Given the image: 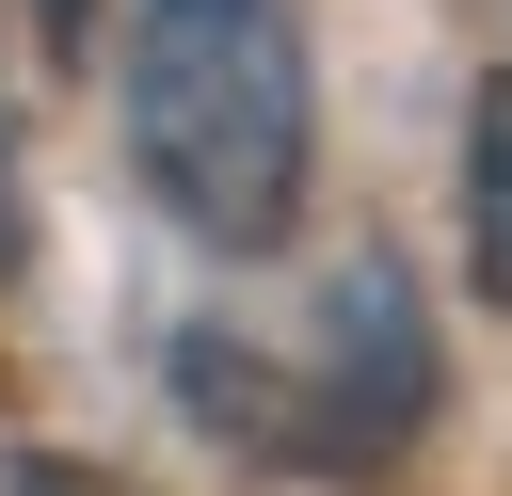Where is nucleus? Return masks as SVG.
I'll list each match as a JSON object with an SVG mask.
<instances>
[{"label": "nucleus", "mask_w": 512, "mask_h": 496, "mask_svg": "<svg viewBox=\"0 0 512 496\" xmlns=\"http://www.w3.org/2000/svg\"><path fill=\"white\" fill-rule=\"evenodd\" d=\"M128 160L208 256H272L320 160L288 0H128Z\"/></svg>", "instance_id": "1"}, {"label": "nucleus", "mask_w": 512, "mask_h": 496, "mask_svg": "<svg viewBox=\"0 0 512 496\" xmlns=\"http://www.w3.org/2000/svg\"><path fill=\"white\" fill-rule=\"evenodd\" d=\"M464 288L512 320V64H496L480 112H464Z\"/></svg>", "instance_id": "3"}, {"label": "nucleus", "mask_w": 512, "mask_h": 496, "mask_svg": "<svg viewBox=\"0 0 512 496\" xmlns=\"http://www.w3.org/2000/svg\"><path fill=\"white\" fill-rule=\"evenodd\" d=\"M432 432V336H416V288L384 256L336 272V320L304 352V480H384L400 448Z\"/></svg>", "instance_id": "2"}, {"label": "nucleus", "mask_w": 512, "mask_h": 496, "mask_svg": "<svg viewBox=\"0 0 512 496\" xmlns=\"http://www.w3.org/2000/svg\"><path fill=\"white\" fill-rule=\"evenodd\" d=\"M16 240H32V224H16V128H0V272H16Z\"/></svg>", "instance_id": "5"}, {"label": "nucleus", "mask_w": 512, "mask_h": 496, "mask_svg": "<svg viewBox=\"0 0 512 496\" xmlns=\"http://www.w3.org/2000/svg\"><path fill=\"white\" fill-rule=\"evenodd\" d=\"M32 32H48L64 64H80V32H96V0H32Z\"/></svg>", "instance_id": "4"}]
</instances>
